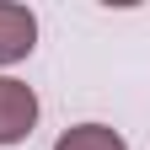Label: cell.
Masks as SVG:
<instances>
[{"mask_svg": "<svg viewBox=\"0 0 150 150\" xmlns=\"http://www.w3.org/2000/svg\"><path fill=\"white\" fill-rule=\"evenodd\" d=\"M54 150H129V139L107 123H75L54 139Z\"/></svg>", "mask_w": 150, "mask_h": 150, "instance_id": "obj_3", "label": "cell"}, {"mask_svg": "<svg viewBox=\"0 0 150 150\" xmlns=\"http://www.w3.org/2000/svg\"><path fill=\"white\" fill-rule=\"evenodd\" d=\"M38 48V16L16 0H0V64H22Z\"/></svg>", "mask_w": 150, "mask_h": 150, "instance_id": "obj_2", "label": "cell"}, {"mask_svg": "<svg viewBox=\"0 0 150 150\" xmlns=\"http://www.w3.org/2000/svg\"><path fill=\"white\" fill-rule=\"evenodd\" d=\"M38 123V91L16 75H0V145H22Z\"/></svg>", "mask_w": 150, "mask_h": 150, "instance_id": "obj_1", "label": "cell"}]
</instances>
